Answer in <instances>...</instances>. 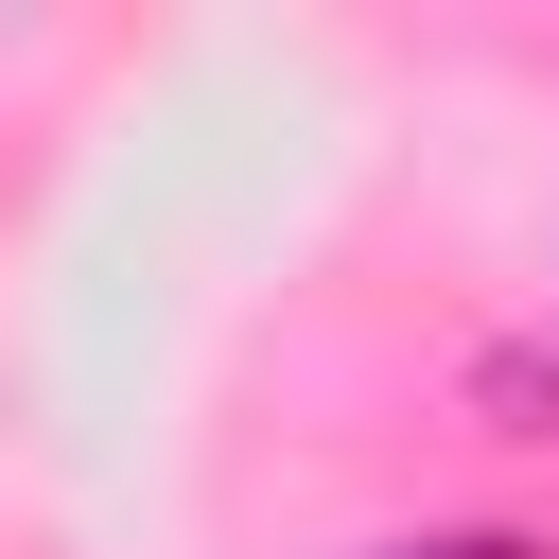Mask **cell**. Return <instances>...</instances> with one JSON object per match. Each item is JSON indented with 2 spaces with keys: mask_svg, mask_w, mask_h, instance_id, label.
Segmentation results:
<instances>
[{
  "mask_svg": "<svg viewBox=\"0 0 559 559\" xmlns=\"http://www.w3.org/2000/svg\"><path fill=\"white\" fill-rule=\"evenodd\" d=\"M489 402H507V437H559V349H489Z\"/></svg>",
  "mask_w": 559,
  "mask_h": 559,
  "instance_id": "6da1fadb",
  "label": "cell"
},
{
  "mask_svg": "<svg viewBox=\"0 0 559 559\" xmlns=\"http://www.w3.org/2000/svg\"><path fill=\"white\" fill-rule=\"evenodd\" d=\"M384 559H542V542H507V524H437V542H384Z\"/></svg>",
  "mask_w": 559,
  "mask_h": 559,
  "instance_id": "7a4b0ae2",
  "label": "cell"
}]
</instances>
